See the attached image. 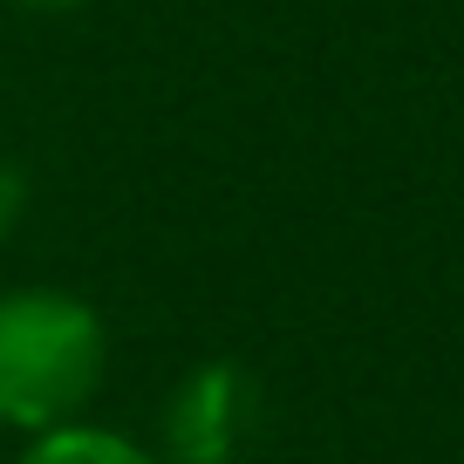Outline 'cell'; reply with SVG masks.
Wrapping results in <instances>:
<instances>
[{
    "label": "cell",
    "instance_id": "7a4b0ae2",
    "mask_svg": "<svg viewBox=\"0 0 464 464\" xmlns=\"http://www.w3.org/2000/svg\"><path fill=\"white\" fill-rule=\"evenodd\" d=\"M260 430V390L239 362H205L164 403V450L171 464H239Z\"/></svg>",
    "mask_w": 464,
    "mask_h": 464
},
{
    "label": "cell",
    "instance_id": "3957f363",
    "mask_svg": "<svg viewBox=\"0 0 464 464\" xmlns=\"http://www.w3.org/2000/svg\"><path fill=\"white\" fill-rule=\"evenodd\" d=\"M14 464H158L144 444L116 430H96V423H55V430H34V444L21 450Z\"/></svg>",
    "mask_w": 464,
    "mask_h": 464
},
{
    "label": "cell",
    "instance_id": "6da1fadb",
    "mask_svg": "<svg viewBox=\"0 0 464 464\" xmlns=\"http://www.w3.org/2000/svg\"><path fill=\"white\" fill-rule=\"evenodd\" d=\"M110 342L89 301L55 287H28L0 301V423L55 430L96 396Z\"/></svg>",
    "mask_w": 464,
    "mask_h": 464
},
{
    "label": "cell",
    "instance_id": "5b68a950",
    "mask_svg": "<svg viewBox=\"0 0 464 464\" xmlns=\"http://www.w3.org/2000/svg\"><path fill=\"white\" fill-rule=\"evenodd\" d=\"M14 7H75V0H14Z\"/></svg>",
    "mask_w": 464,
    "mask_h": 464
},
{
    "label": "cell",
    "instance_id": "277c9868",
    "mask_svg": "<svg viewBox=\"0 0 464 464\" xmlns=\"http://www.w3.org/2000/svg\"><path fill=\"white\" fill-rule=\"evenodd\" d=\"M21 212H28V178H21V164L0 158V232H14Z\"/></svg>",
    "mask_w": 464,
    "mask_h": 464
}]
</instances>
